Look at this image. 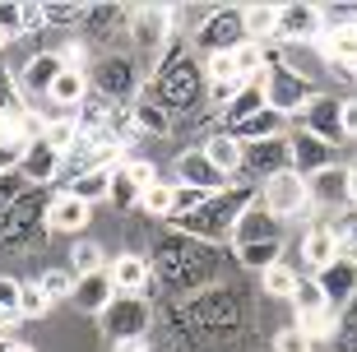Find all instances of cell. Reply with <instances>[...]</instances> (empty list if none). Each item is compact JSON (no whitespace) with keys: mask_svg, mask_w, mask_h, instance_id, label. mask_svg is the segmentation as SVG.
I'll list each match as a JSON object with an SVG mask.
<instances>
[{"mask_svg":"<svg viewBox=\"0 0 357 352\" xmlns=\"http://www.w3.org/2000/svg\"><path fill=\"white\" fill-rule=\"evenodd\" d=\"M227 135H237L241 144H255V139H278V135H288V116H278V112H255L251 121H241V125H232Z\"/></svg>","mask_w":357,"mask_h":352,"instance_id":"28","label":"cell"},{"mask_svg":"<svg viewBox=\"0 0 357 352\" xmlns=\"http://www.w3.org/2000/svg\"><path fill=\"white\" fill-rule=\"evenodd\" d=\"M19 190H24V181H19V176H0V222H5V213L14 209Z\"/></svg>","mask_w":357,"mask_h":352,"instance_id":"49","label":"cell"},{"mask_svg":"<svg viewBox=\"0 0 357 352\" xmlns=\"http://www.w3.org/2000/svg\"><path fill=\"white\" fill-rule=\"evenodd\" d=\"M75 283H79V274H75L70 264H52V269H42V274H38V287L52 297V306L75 297Z\"/></svg>","mask_w":357,"mask_h":352,"instance_id":"33","label":"cell"},{"mask_svg":"<svg viewBox=\"0 0 357 352\" xmlns=\"http://www.w3.org/2000/svg\"><path fill=\"white\" fill-rule=\"evenodd\" d=\"M139 209H144L149 218H172V185H167V181L149 185L144 199H139Z\"/></svg>","mask_w":357,"mask_h":352,"instance_id":"41","label":"cell"},{"mask_svg":"<svg viewBox=\"0 0 357 352\" xmlns=\"http://www.w3.org/2000/svg\"><path fill=\"white\" fill-rule=\"evenodd\" d=\"M251 185H232V190H223V195H209L204 204H199L190 218L172 222V227H181V236H190V241H199V246H218V241H232V232H237L241 213L251 209Z\"/></svg>","mask_w":357,"mask_h":352,"instance_id":"2","label":"cell"},{"mask_svg":"<svg viewBox=\"0 0 357 352\" xmlns=\"http://www.w3.org/2000/svg\"><path fill=\"white\" fill-rule=\"evenodd\" d=\"M274 352H316V343L306 339L297 325H283V329L274 334Z\"/></svg>","mask_w":357,"mask_h":352,"instance_id":"44","label":"cell"},{"mask_svg":"<svg viewBox=\"0 0 357 352\" xmlns=\"http://www.w3.org/2000/svg\"><path fill=\"white\" fill-rule=\"evenodd\" d=\"M75 306H79L84 315H93V320H98V315L107 311V306H112V301H116V283H112V274H84L79 283H75Z\"/></svg>","mask_w":357,"mask_h":352,"instance_id":"26","label":"cell"},{"mask_svg":"<svg viewBox=\"0 0 357 352\" xmlns=\"http://www.w3.org/2000/svg\"><path fill=\"white\" fill-rule=\"evenodd\" d=\"M297 278H302V274H297L292 264L278 260V264H269L265 274H260V283H265V292H269L274 301H292V292H297Z\"/></svg>","mask_w":357,"mask_h":352,"instance_id":"35","label":"cell"},{"mask_svg":"<svg viewBox=\"0 0 357 352\" xmlns=\"http://www.w3.org/2000/svg\"><path fill=\"white\" fill-rule=\"evenodd\" d=\"M288 148H292V171H302V176H316V171H325L334 162V148L325 139H316V135L311 130H302V125H297V130H288Z\"/></svg>","mask_w":357,"mask_h":352,"instance_id":"20","label":"cell"},{"mask_svg":"<svg viewBox=\"0 0 357 352\" xmlns=\"http://www.w3.org/2000/svg\"><path fill=\"white\" fill-rule=\"evenodd\" d=\"M278 171H292L288 135H278V139H255V144H246V158H241V176L269 181V176H278Z\"/></svg>","mask_w":357,"mask_h":352,"instance_id":"12","label":"cell"},{"mask_svg":"<svg viewBox=\"0 0 357 352\" xmlns=\"http://www.w3.org/2000/svg\"><path fill=\"white\" fill-rule=\"evenodd\" d=\"M47 204L52 199L42 195V190H24V195L14 199V209L5 213V222H0V246H10V250L38 246L42 236H47Z\"/></svg>","mask_w":357,"mask_h":352,"instance_id":"4","label":"cell"},{"mask_svg":"<svg viewBox=\"0 0 357 352\" xmlns=\"http://www.w3.org/2000/svg\"><path fill=\"white\" fill-rule=\"evenodd\" d=\"M98 325H102V334L112 343H130V339H144V334H149L153 311H149L144 297H121V292H116V301L98 315Z\"/></svg>","mask_w":357,"mask_h":352,"instance_id":"8","label":"cell"},{"mask_svg":"<svg viewBox=\"0 0 357 352\" xmlns=\"http://www.w3.org/2000/svg\"><path fill=\"white\" fill-rule=\"evenodd\" d=\"M89 5H47V28H61V24H84Z\"/></svg>","mask_w":357,"mask_h":352,"instance_id":"47","label":"cell"},{"mask_svg":"<svg viewBox=\"0 0 357 352\" xmlns=\"http://www.w3.org/2000/svg\"><path fill=\"white\" fill-rule=\"evenodd\" d=\"M107 255H102V246H98V241H89V236H79V241H75V250H70V269H75V274H102L107 269Z\"/></svg>","mask_w":357,"mask_h":352,"instance_id":"36","label":"cell"},{"mask_svg":"<svg viewBox=\"0 0 357 352\" xmlns=\"http://www.w3.org/2000/svg\"><path fill=\"white\" fill-rule=\"evenodd\" d=\"M0 352H38V348L24 343V339H0Z\"/></svg>","mask_w":357,"mask_h":352,"instance_id":"52","label":"cell"},{"mask_svg":"<svg viewBox=\"0 0 357 352\" xmlns=\"http://www.w3.org/2000/svg\"><path fill=\"white\" fill-rule=\"evenodd\" d=\"M265 107H269L265 102V84H255V79H251V84L223 107V130H232V125H241V121H251L255 112H265Z\"/></svg>","mask_w":357,"mask_h":352,"instance_id":"29","label":"cell"},{"mask_svg":"<svg viewBox=\"0 0 357 352\" xmlns=\"http://www.w3.org/2000/svg\"><path fill=\"white\" fill-rule=\"evenodd\" d=\"M89 93H93V84H89V75H79V70H61V79L52 84V93H47V102L56 107V112H79L84 102H89Z\"/></svg>","mask_w":357,"mask_h":352,"instance_id":"27","label":"cell"},{"mask_svg":"<svg viewBox=\"0 0 357 352\" xmlns=\"http://www.w3.org/2000/svg\"><path fill=\"white\" fill-rule=\"evenodd\" d=\"M176 185H195V190H204V195H223V190H232V181H227L199 148L176 153Z\"/></svg>","mask_w":357,"mask_h":352,"instance_id":"16","label":"cell"},{"mask_svg":"<svg viewBox=\"0 0 357 352\" xmlns=\"http://www.w3.org/2000/svg\"><path fill=\"white\" fill-rule=\"evenodd\" d=\"M47 311H52V297H47L38 283H24V287H19V315H24V320H42Z\"/></svg>","mask_w":357,"mask_h":352,"instance_id":"40","label":"cell"},{"mask_svg":"<svg viewBox=\"0 0 357 352\" xmlns=\"http://www.w3.org/2000/svg\"><path fill=\"white\" fill-rule=\"evenodd\" d=\"M61 167H66V158H61L52 144L38 135V139L24 144V158H19V181L33 185V190H42V185H52L56 176H61Z\"/></svg>","mask_w":357,"mask_h":352,"instance_id":"14","label":"cell"},{"mask_svg":"<svg viewBox=\"0 0 357 352\" xmlns=\"http://www.w3.org/2000/svg\"><path fill=\"white\" fill-rule=\"evenodd\" d=\"M61 52H38V56H28V66L19 70V89H24V98L28 93H33V98H47V93H52V84L56 79H61Z\"/></svg>","mask_w":357,"mask_h":352,"instance_id":"23","label":"cell"},{"mask_svg":"<svg viewBox=\"0 0 357 352\" xmlns=\"http://www.w3.org/2000/svg\"><path fill=\"white\" fill-rule=\"evenodd\" d=\"M269 241H283V222H278L265 204H251V209L241 213L237 232H232V246L246 250V246H269Z\"/></svg>","mask_w":357,"mask_h":352,"instance_id":"17","label":"cell"},{"mask_svg":"<svg viewBox=\"0 0 357 352\" xmlns=\"http://www.w3.org/2000/svg\"><path fill=\"white\" fill-rule=\"evenodd\" d=\"M149 264H153V269H167V274H158V278L172 287V292L195 287V283H204V278L213 274V255L199 246V241H190V236H181V241H162Z\"/></svg>","mask_w":357,"mask_h":352,"instance_id":"3","label":"cell"},{"mask_svg":"<svg viewBox=\"0 0 357 352\" xmlns=\"http://www.w3.org/2000/svg\"><path fill=\"white\" fill-rule=\"evenodd\" d=\"M89 84L102 98H112V102H126V98H139V70H135V61L126 52H112V56H98L89 70Z\"/></svg>","mask_w":357,"mask_h":352,"instance_id":"9","label":"cell"},{"mask_svg":"<svg viewBox=\"0 0 357 352\" xmlns=\"http://www.w3.org/2000/svg\"><path fill=\"white\" fill-rule=\"evenodd\" d=\"M311 278L320 283V297H325L330 311H344V306H353V301H357V260H353V255H339L334 264L316 269Z\"/></svg>","mask_w":357,"mask_h":352,"instance_id":"11","label":"cell"},{"mask_svg":"<svg viewBox=\"0 0 357 352\" xmlns=\"http://www.w3.org/2000/svg\"><path fill=\"white\" fill-rule=\"evenodd\" d=\"M334 348H339V352H357V301L339 311V329H334Z\"/></svg>","mask_w":357,"mask_h":352,"instance_id":"42","label":"cell"},{"mask_svg":"<svg viewBox=\"0 0 357 352\" xmlns=\"http://www.w3.org/2000/svg\"><path fill=\"white\" fill-rule=\"evenodd\" d=\"M61 66H66V70H79V75H89V70H93L89 47H84V42H66V47H61Z\"/></svg>","mask_w":357,"mask_h":352,"instance_id":"46","label":"cell"},{"mask_svg":"<svg viewBox=\"0 0 357 352\" xmlns=\"http://www.w3.org/2000/svg\"><path fill=\"white\" fill-rule=\"evenodd\" d=\"M306 185H311V204H320V209H353L348 167H339V162H330V167L316 171V176H306Z\"/></svg>","mask_w":357,"mask_h":352,"instance_id":"18","label":"cell"},{"mask_svg":"<svg viewBox=\"0 0 357 352\" xmlns=\"http://www.w3.org/2000/svg\"><path fill=\"white\" fill-rule=\"evenodd\" d=\"M144 93L167 112V116H181V112L204 102V66L195 61L190 42L176 38L172 47L162 52V61L153 66V79H149Z\"/></svg>","mask_w":357,"mask_h":352,"instance_id":"1","label":"cell"},{"mask_svg":"<svg viewBox=\"0 0 357 352\" xmlns=\"http://www.w3.org/2000/svg\"><path fill=\"white\" fill-rule=\"evenodd\" d=\"M126 33H130L135 52H167L176 42V10H167V5H135V10H126Z\"/></svg>","mask_w":357,"mask_h":352,"instance_id":"7","label":"cell"},{"mask_svg":"<svg viewBox=\"0 0 357 352\" xmlns=\"http://www.w3.org/2000/svg\"><path fill=\"white\" fill-rule=\"evenodd\" d=\"M283 42H320L325 38V10L320 5H278V33Z\"/></svg>","mask_w":357,"mask_h":352,"instance_id":"15","label":"cell"},{"mask_svg":"<svg viewBox=\"0 0 357 352\" xmlns=\"http://www.w3.org/2000/svg\"><path fill=\"white\" fill-rule=\"evenodd\" d=\"M10 38H14L10 28H0V52H5V42H10Z\"/></svg>","mask_w":357,"mask_h":352,"instance_id":"55","label":"cell"},{"mask_svg":"<svg viewBox=\"0 0 357 352\" xmlns=\"http://www.w3.org/2000/svg\"><path fill=\"white\" fill-rule=\"evenodd\" d=\"M0 79H5V70H0Z\"/></svg>","mask_w":357,"mask_h":352,"instance_id":"56","label":"cell"},{"mask_svg":"<svg viewBox=\"0 0 357 352\" xmlns=\"http://www.w3.org/2000/svg\"><path fill=\"white\" fill-rule=\"evenodd\" d=\"M302 130H311L316 139H325L330 148H339V144L348 139V135H344V102L330 98V93H316L311 107L302 112Z\"/></svg>","mask_w":357,"mask_h":352,"instance_id":"13","label":"cell"},{"mask_svg":"<svg viewBox=\"0 0 357 352\" xmlns=\"http://www.w3.org/2000/svg\"><path fill=\"white\" fill-rule=\"evenodd\" d=\"M112 209H121V213H130V209H139V199H144V190H139V185L130 181V176H126V171L116 167V176H112Z\"/></svg>","mask_w":357,"mask_h":352,"instance_id":"37","label":"cell"},{"mask_svg":"<svg viewBox=\"0 0 357 352\" xmlns=\"http://www.w3.org/2000/svg\"><path fill=\"white\" fill-rule=\"evenodd\" d=\"M344 255V246H339V236H334L330 222H311L302 236V264L316 274V269H325V264H334Z\"/></svg>","mask_w":357,"mask_h":352,"instance_id":"25","label":"cell"},{"mask_svg":"<svg viewBox=\"0 0 357 352\" xmlns=\"http://www.w3.org/2000/svg\"><path fill=\"white\" fill-rule=\"evenodd\" d=\"M19 10L24 5H0V28H10L14 38H19Z\"/></svg>","mask_w":357,"mask_h":352,"instance_id":"50","label":"cell"},{"mask_svg":"<svg viewBox=\"0 0 357 352\" xmlns=\"http://www.w3.org/2000/svg\"><path fill=\"white\" fill-rule=\"evenodd\" d=\"M241 42H251V38H246L241 5H218V10H209L204 19H199L190 47H195V56L204 61V56H218V52H237Z\"/></svg>","mask_w":357,"mask_h":352,"instance_id":"5","label":"cell"},{"mask_svg":"<svg viewBox=\"0 0 357 352\" xmlns=\"http://www.w3.org/2000/svg\"><path fill=\"white\" fill-rule=\"evenodd\" d=\"M260 204H265L278 222L297 218V213L311 209V185H306L302 171H278V176H269V181L260 185Z\"/></svg>","mask_w":357,"mask_h":352,"instance_id":"10","label":"cell"},{"mask_svg":"<svg viewBox=\"0 0 357 352\" xmlns=\"http://www.w3.org/2000/svg\"><path fill=\"white\" fill-rule=\"evenodd\" d=\"M199 66H204V79H209V84H246V79L237 75V61H232V52L204 56Z\"/></svg>","mask_w":357,"mask_h":352,"instance_id":"38","label":"cell"},{"mask_svg":"<svg viewBox=\"0 0 357 352\" xmlns=\"http://www.w3.org/2000/svg\"><path fill=\"white\" fill-rule=\"evenodd\" d=\"M348 190H353V209H357V162L348 167Z\"/></svg>","mask_w":357,"mask_h":352,"instance_id":"54","label":"cell"},{"mask_svg":"<svg viewBox=\"0 0 357 352\" xmlns=\"http://www.w3.org/2000/svg\"><path fill=\"white\" fill-rule=\"evenodd\" d=\"M292 306H297V311H316V306H325V297H320V283H316L311 274H302V278H297Z\"/></svg>","mask_w":357,"mask_h":352,"instance_id":"45","label":"cell"},{"mask_svg":"<svg viewBox=\"0 0 357 352\" xmlns=\"http://www.w3.org/2000/svg\"><path fill=\"white\" fill-rule=\"evenodd\" d=\"M116 352H149L144 339H130V343H116Z\"/></svg>","mask_w":357,"mask_h":352,"instance_id":"53","label":"cell"},{"mask_svg":"<svg viewBox=\"0 0 357 352\" xmlns=\"http://www.w3.org/2000/svg\"><path fill=\"white\" fill-rule=\"evenodd\" d=\"M199 153L209 158L213 167L223 171L227 181H237L241 176V158H246V144L237 139V135H227V130H209L204 135V144H199Z\"/></svg>","mask_w":357,"mask_h":352,"instance_id":"22","label":"cell"},{"mask_svg":"<svg viewBox=\"0 0 357 352\" xmlns=\"http://www.w3.org/2000/svg\"><path fill=\"white\" fill-rule=\"evenodd\" d=\"M320 52H325V61H330L334 70L357 75V19H344V24L325 28V38H320Z\"/></svg>","mask_w":357,"mask_h":352,"instance_id":"19","label":"cell"},{"mask_svg":"<svg viewBox=\"0 0 357 352\" xmlns=\"http://www.w3.org/2000/svg\"><path fill=\"white\" fill-rule=\"evenodd\" d=\"M19 278H10V274H0V329H10V325H19L24 315H19Z\"/></svg>","mask_w":357,"mask_h":352,"instance_id":"39","label":"cell"},{"mask_svg":"<svg viewBox=\"0 0 357 352\" xmlns=\"http://www.w3.org/2000/svg\"><path fill=\"white\" fill-rule=\"evenodd\" d=\"M297 329H302L311 343H334V329H339V311H330V306H316V311H297Z\"/></svg>","mask_w":357,"mask_h":352,"instance_id":"32","label":"cell"},{"mask_svg":"<svg viewBox=\"0 0 357 352\" xmlns=\"http://www.w3.org/2000/svg\"><path fill=\"white\" fill-rule=\"evenodd\" d=\"M344 135H348V139H357V98H348V102H344Z\"/></svg>","mask_w":357,"mask_h":352,"instance_id":"51","label":"cell"},{"mask_svg":"<svg viewBox=\"0 0 357 352\" xmlns=\"http://www.w3.org/2000/svg\"><path fill=\"white\" fill-rule=\"evenodd\" d=\"M130 112H135V121H139V130H144V135H172V116H167V112H162L149 93H139V98H135Z\"/></svg>","mask_w":357,"mask_h":352,"instance_id":"34","label":"cell"},{"mask_svg":"<svg viewBox=\"0 0 357 352\" xmlns=\"http://www.w3.org/2000/svg\"><path fill=\"white\" fill-rule=\"evenodd\" d=\"M112 176H116V167H93V171H79V176L70 181V195L84 199V204H98V199L112 195Z\"/></svg>","mask_w":357,"mask_h":352,"instance_id":"30","label":"cell"},{"mask_svg":"<svg viewBox=\"0 0 357 352\" xmlns=\"http://www.w3.org/2000/svg\"><path fill=\"white\" fill-rule=\"evenodd\" d=\"M93 222V204H84V199H75L70 190H61V195H52V204H47V232H84Z\"/></svg>","mask_w":357,"mask_h":352,"instance_id":"24","label":"cell"},{"mask_svg":"<svg viewBox=\"0 0 357 352\" xmlns=\"http://www.w3.org/2000/svg\"><path fill=\"white\" fill-rule=\"evenodd\" d=\"M265 102H269V112H278V116H302L306 107H311V98H316V84L302 75V70H292V66H274L269 61V70H265Z\"/></svg>","mask_w":357,"mask_h":352,"instance_id":"6","label":"cell"},{"mask_svg":"<svg viewBox=\"0 0 357 352\" xmlns=\"http://www.w3.org/2000/svg\"><path fill=\"white\" fill-rule=\"evenodd\" d=\"M241 19H246V38L251 42H274L278 33V5H241Z\"/></svg>","mask_w":357,"mask_h":352,"instance_id":"31","label":"cell"},{"mask_svg":"<svg viewBox=\"0 0 357 352\" xmlns=\"http://www.w3.org/2000/svg\"><path fill=\"white\" fill-rule=\"evenodd\" d=\"M47 28V5H24L19 10V33H42Z\"/></svg>","mask_w":357,"mask_h":352,"instance_id":"48","label":"cell"},{"mask_svg":"<svg viewBox=\"0 0 357 352\" xmlns=\"http://www.w3.org/2000/svg\"><path fill=\"white\" fill-rule=\"evenodd\" d=\"M121 171H126V176H130V181L139 185V190L158 185V167H153L149 158H126V162H121Z\"/></svg>","mask_w":357,"mask_h":352,"instance_id":"43","label":"cell"},{"mask_svg":"<svg viewBox=\"0 0 357 352\" xmlns=\"http://www.w3.org/2000/svg\"><path fill=\"white\" fill-rule=\"evenodd\" d=\"M107 274H112L121 297H139L149 287V278H153V264H149V255H139V250H126V255H116V260L107 264Z\"/></svg>","mask_w":357,"mask_h":352,"instance_id":"21","label":"cell"}]
</instances>
